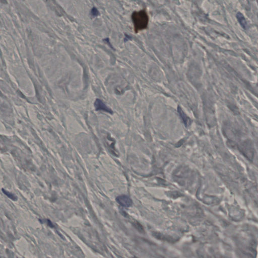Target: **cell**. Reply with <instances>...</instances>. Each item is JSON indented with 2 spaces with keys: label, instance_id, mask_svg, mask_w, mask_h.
I'll use <instances>...</instances> for the list:
<instances>
[{
  "label": "cell",
  "instance_id": "cell-1",
  "mask_svg": "<svg viewBox=\"0 0 258 258\" xmlns=\"http://www.w3.org/2000/svg\"><path fill=\"white\" fill-rule=\"evenodd\" d=\"M135 31L143 30L147 28L149 22L148 16L145 10L134 12L132 16Z\"/></svg>",
  "mask_w": 258,
  "mask_h": 258
},
{
  "label": "cell",
  "instance_id": "cell-3",
  "mask_svg": "<svg viewBox=\"0 0 258 258\" xmlns=\"http://www.w3.org/2000/svg\"><path fill=\"white\" fill-rule=\"evenodd\" d=\"M94 107L96 111H102L111 114L113 113V111L107 107L106 104L101 99H96V101H95Z\"/></svg>",
  "mask_w": 258,
  "mask_h": 258
},
{
  "label": "cell",
  "instance_id": "cell-9",
  "mask_svg": "<svg viewBox=\"0 0 258 258\" xmlns=\"http://www.w3.org/2000/svg\"><path fill=\"white\" fill-rule=\"evenodd\" d=\"M46 223H47V224L49 226V227H54V225H53V224L52 223V222L50 220H48V219H47V221H46Z\"/></svg>",
  "mask_w": 258,
  "mask_h": 258
},
{
  "label": "cell",
  "instance_id": "cell-5",
  "mask_svg": "<svg viewBox=\"0 0 258 258\" xmlns=\"http://www.w3.org/2000/svg\"><path fill=\"white\" fill-rule=\"evenodd\" d=\"M177 109H178L177 110H178L179 114H180V117H182V119L184 121L185 124L187 125L189 122V118L186 116V114H185V113L183 111V110H182V108H180V107H179Z\"/></svg>",
  "mask_w": 258,
  "mask_h": 258
},
{
  "label": "cell",
  "instance_id": "cell-8",
  "mask_svg": "<svg viewBox=\"0 0 258 258\" xmlns=\"http://www.w3.org/2000/svg\"><path fill=\"white\" fill-rule=\"evenodd\" d=\"M91 14L92 16H93V17H97L98 15H99V12L96 8L94 7L91 9Z\"/></svg>",
  "mask_w": 258,
  "mask_h": 258
},
{
  "label": "cell",
  "instance_id": "cell-4",
  "mask_svg": "<svg viewBox=\"0 0 258 258\" xmlns=\"http://www.w3.org/2000/svg\"><path fill=\"white\" fill-rule=\"evenodd\" d=\"M236 18L238 20L240 24V25L244 29H246L248 28V23L246 22V19H245V17L243 16V15L240 12H238L236 14Z\"/></svg>",
  "mask_w": 258,
  "mask_h": 258
},
{
  "label": "cell",
  "instance_id": "cell-7",
  "mask_svg": "<svg viewBox=\"0 0 258 258\" xmlns=\"http://www.w3.org/2000/svg\"><path fill=\"white\" fill-rule=\"evenodd\" d=\"M133 224L134 227H136V228L137 229L138 231H139L140 232H143V231H144V229L143 228L142 226V225H141V224H140L139 222H137V221H135V222H134Z\"/></svg>",
  "mask_w": 258,
  "mask_h": 258
},
{
  "label": "cell",
  "instance_id": "cell-6",
  "mask_svg": "<svg viewBox=\"0 0 258 258\" xmlns=\"http://www.w3.org/2000/svg\"><path fill=\"white\" fill-rule=\"evenodd\" d=\"M2 191H3V193L5 194V195L8 197H9V198H10L11 199H12V200H13V201H16L17 199V198L16 196H15V195L11 193H10L8 191H7L3 189L2 190Z\"/></svg>",
  "mask_w": 258,
  "mask_h": 258
},
{
  "label": "cell",
  "instance_id": "cell-2",
  "mask_svg": "<svg viewBox=\"0 0 258 258\" xmlns=\"http://www.w3.org/2000/svg\"><path fill=\"white\" fill-rule=\"evenodd\" d=\"M116 201L122 207L128 208L132 206L133 205V201L129 197L126 195L119 196L116 198Z\"/></svg>",
  "mask_w": 258,
  "mask_h": 258
}]
</instances>
